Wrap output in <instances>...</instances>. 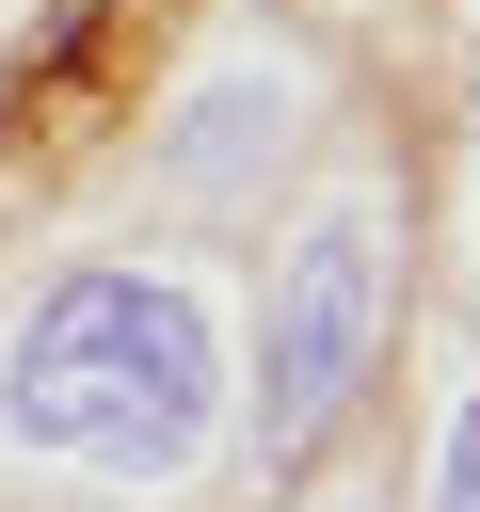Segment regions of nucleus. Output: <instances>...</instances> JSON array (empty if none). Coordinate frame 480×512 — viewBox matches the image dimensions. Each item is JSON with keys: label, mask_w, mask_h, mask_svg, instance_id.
I'll use <instances>...</instances> for the list:
<instances>
[{"label": "nucleus", "mask_w": 480, "mask_h": 512, "mask_svg": "<svg viewBox=\"0 0 480 512\" xmlns=\"http://www.w3.org/2000/svg\"><path fill=\"white\" fill-rule=\"evenodd\" d=\"M208 416H224V352L176 272H64L0 352V432L64 448L96 480H176L208 448Z\"/></svg>", "instance_id": "obj_1"}, {"label": "nucleus", "mask_w": 480, "mask_h": 512, "mask_svg": "<svg viewBox=\"0 0 480 512\" xmlns=\"http://www.w3.org/2000/svg\"><path fill=\"white\" fill-rule=\"evenodd\" d=\"M368 352H384V208H320L272 256V304H256V432H272V464L352 416Z\"/></svg>", "instance_id": "obj_2"}, {"label": "nucleus", "mask_w": 480, "mask_h": 512, "mask_svg": "<svg viewBox=\"0 0 480 512\" xmlns=\"http://www.w3.org/2000/svg\"><path fill=\"white\" fill-rule=\"evenodd\" d=\"M128 16H144V0H48L32 64H16V128H80V112L112 96V64H128Z\"/></svg>", "instance_id": "obj_3"}, {"label": "nucleus", "mask_w": 480, "mask_h": 512, "mask_svg": "<svg viewBox=\"0 0 480 512\" xmlns=\"http://www.w3.org/2000/svg\"><path fill=\"white\" fill-rule=\"evenodd\" d=\"M448 512H480V416L448 432Z\"/></svg>", "instance_id": "obj_4"}, {"label": "nucleus", "mask_w": 480, "mask_h": 512, "mask_svg": "<svg viewBox=\"0 0 480 512\" xmlns=\"http://www.w3.org/2000/svg\"><path fill=\"white\" fill-rule=\"evenodd\" d=\"M320 512H384V496H320Z\"/></svg>", "instance_id": "obj_5"}]
</instances>
